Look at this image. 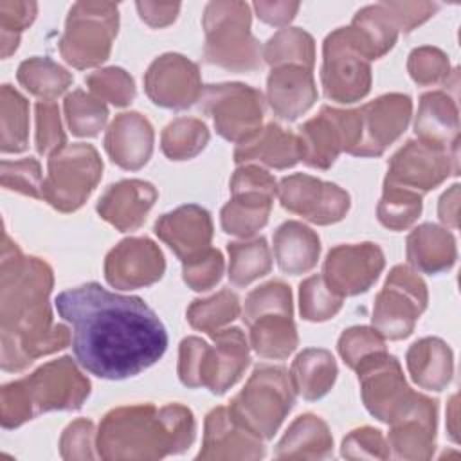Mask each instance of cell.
Segmentation results:
<instances>
[{
  "label": "cell",
  "mask_w": 461,
  "mask_h": 461,
  "mask_svg": "<svg viewBox=\"0 0 461 461\" xmlns=\"http://www.w3.org/2000/svg\"><path fill=\"white\" fill-rule=\"evenodd\" d=\"M268 313L292 315V294L281 281H270L249 294L243 310V321L250 326L258 317Z\"/></svg>",
  "instance_id": "7bdbcfd3"
},
{
  "label": "cell",
  "mask_w": 461,
  "mask_h": 461,
  "mask_svg": "<svg viewBox=\"0 0 461 461\" xmlns=\"http://www.w3.org/2000/svg\"><path fill=\"white\" fill-rule=\"evenodd\" d=\"M355 369L366 407L382 421H396L418 398L407 387L398 360L385 351L366 357Z\"/></svg>",
  "instance_id": "9a60e30c"
},
{
  "label": "cell",
  "mask_w": 461,
  "mask_h": 461,
  "mask_svg": "<svg viewBox=\"0 0 461 461\" xmlns=\"http://www.w3.org/2000/svg\"><path fill=\"white\" fill-rule=\"evenodd\" d=\"M216 346L189 337L180 344L178 375L187 387L205 385L214 394H223L238 382L249 366V349L241 330H220L211 335Z\"/></svg>",
  "instance_id": "5b68a950"
},
{
  "label": "cell",
  "mask_w": 461,
  "mask_h": 461,
  "mask_svg": "<svg viewBox=\"0 0 461 461\" xmlns=\"http://www.w3.org/2000/svg\"><path fill=\"white\" fill-rule=\"evenodd\" d=\"M27 101L11 85L2 86V151L20 153L27 148Z\"/></svg>",
  "instance_id": "8d00e7d4"
},
{
  "label": "cell",
  "mask_w": 461,
  "mask_h": 461,
  "mask_svg": "<svg viewBox=\"0 0 461 461\" xmlns=\"http://www.w3.org/2000/svg\"><path fill=\"white\" fill-rule=\"evenodd\" d=\"M450 162L457 164V158L450 157V151L430 148L420 140H409L393 157L385 184L425 193L450 175Z\"/></svg>",
  "instance_id": "ac0fdd59"
},
{
  "label": "cell",
  "mask_w": 461,
  "mask_h": 461,
  "mask_svg": "<svg viewBox=\"0 0 461 461\" xmlns=\"http://www.w3.org/2000/svg\"><path fill=\"white\" fill-rule=\"evenodd\" d=\"M414 131L420 142L450 151L457 149V108L443 92H430L421 97Z\"/></svg>",
  "instance_id": "484cf974"
},
{
  "label": "cell",
  "mask_w": 461,
  "mask_h": 461,
  "mask_svg": "<svg viewBox=\"0 0 461 461\" xmlns=\"http://www.w3.org/2000/svg\"><path fill=\"white\" fill-rule=\"evenodd\" d=\"M407 259L421 272L438 274L454 265L456 241L445 229L425 223L407 238Z\"/></svg>",
  "instance_id": "f546056e"
},
{
  "label": "cell",
  "mask_w": 461,
  "mask_h": 461,
  "mask_svg": "<svg viewBox=\"0 0 461 461\" xmlns=\"http://www.w3.org/2000/svg\"><path fill=\"white\" fill-rule=\"evenodd\" d=\"M294 405V385L283 367H258L232 400L230 414L258 438H272Z\"/></svg>",
  "instance_id": "52a82bcc"
},
{
  "label": "cell",
  "mask_w": 461,
  "mask_h": 461,
  "mask_svg": "<svg viewBox=\"0 0 461 461\" xmlns=\"http://www.w3.org/2000/svg\"><path fill=\"white\" fill-rule=\"evenodd\" d=\"M41 169L38 160L23 158L18 162H2V185L32 198H41Z\"/></svg>",
  "instance_id": "c3c4849f"
},
{
  "label": "cell",
  "mask_w": 461,
  "mask_h": 461,
  "mask_svg": "<svg viewBox=\"0 0 461 461\" xmlns=\"http://www.w3.org/2000/svg\"><path fill=\"white\" fill-rule=\"evenodd\" d=\"M362 139L360 110H335L322 106L321 113L299 128L303 160L319 169L330 167L346 149L355 155Z\"/></svg>",
  "instance_id": "7c38bea8"
},
{
  "label": "cell",
  "mask_w": 461,
  "mask_h": 461,
  "mask_svg": "<svg viewBox=\"0 0 461 461\" xmlns=\"http://www.w3.org/2000/svg\"><path fill=\"white\" fill-rule=\"evenodd\" d=\"M250 342L265 358H285L297 346V333L292 315L268 313L250 324Z\"/></svg>",
  "instance_id": "d6a6232c"
},
{
  "label": "cell",
  "mask_w": 461,
  "mask_h": 461,
  "mask_svg": "<svg viewBox=\"0 0 461 461\" xmlns=\"http://www.w3.org/2000/svg\"><path fill=\"white\" fill-rule=\"evenodd\" d=\"M299 295L301 315L306 321H326L333 317L342 306V297L324 283L322 276H312L303 281Z\"/></svg>",
  "instance_id": "b9f144b4"
},
{
  "label": "cell",
  "mask_w": 461,
  "mask_h": 461,
  "mask_svg": "<svg viewBox=\"0 0 461 461\" xmlns=\"http://www.w3.org/2000/svg\"><path fill=\"white\" fill-rule=\"evenodd\" d=\"M238 164L258 160L276 169H285L303 160V146L299 137L285 131L277 124H268L252 140L240 144L234 151Z\"/></svg>",
  "instance_id": "4316f807"
},
{
  "label": "cell",
  "mask_w": 461,
  "mask_h": 461,
  "mask_svg": "<svg viewBox=\"0 0 461 461\" xmlns=\"http://www.w3.org/2000/svg\"><path fill=\"white\" fill-rule=\"evenodd\" d=\"M407 366L418 385L441 391L452 375V353L439 339H423L411 346Z\"/></svg>",
  "instance_id": "4dcf8cb0"
},
{
  "label": "cell",
  "mask_w": 461,
  "mask_h": 461,
  "mask_svg": "<svg viewBox=\"0 0 461 461\" xmlns=\"http://www.w3.org/2000/svg\"><path fill=\"white\" fill-rule=\"evenodd\" d=\"M230 191L232 200L221 209V227L229 234L252 236L268 220L276 180L258 166H245L234 173Z\"/></svg>",
  "instance_id": "4fadbf2b"
},
{
  "label": "cell",
  "mask_w": 461,
  "mask_h": 461,
  "mask_svg": "<svg viewBox=\"0 0 461 461\" xmlns=\"http://www.w3.org/2000/svg\"><path fill=\"white\" fill-rule=\"evenodd\" d=\"M317 99L312 70L299 65H281L268 76V103L277 117L295 121Z\"/></svg>",
  "instance_id": "d4e9b609"
},
{
  "label": "cell",
  "mask_w": 461,
  "mask_h": 461,
  "mask_svg": "<svg viewBox=\"0 0 461 461\" xmlns=\"http://www.w3.org/2000/svg\"><path fill=\"white\" fill-rule=\"evenodd\" d=\"M155 198L157 191L151 184L142 180H122L110 185L101 196L97 212L119 230H133L146 220Z\"/></svg>",
  "instance_id": "cb8c5ba5"
},
{
  "label": "cell",
  "mask_w": 461,
  "mask_h": 461,
  "mask_svg": "<svg viewBox=\"0 0 461 461\" xmlns=\"http://www.w3.org/2000/svg\"><path fill=\"white\" fill-rule=\"evenodd\" d=\"M88 393V380L68 357L49 362L31 376L2 387V425L18 427L36 412L52 409H79Z\"/></svg>",
  "instance_id": "277c9868"
},
{
  "label": "cell",
  "mask_w": 461,
  "mask_h": 461,
  "mask_svg": "<svg viewBox=\"0 0 461 461\" xmlns=\"http://www.w3.org/2000/svg\"><path fill=\"white\" fill-rule=\"evenodd\" d=\"M18 81L34 95L52 101L67 90L72 76L47 58H31L18 68Z\"/></svg>",
  "instance_id": "e575fe53"
},
{
  "label": "cell",
  "mask_w": 461,
  "mask_h": 461,
  "mask_svg": "<svg viewBox=\"0 0 461 461\" xmlns=\"http://www.w3.org/2000/svg\"><path fill=\"white\" fill-rule=\"evenodd\" d=\"M337 376L333 357L326 349H304L292 364L290 380L294 389L306 400L324 396Z\"/></svg>",
  "instance_id": "1f68e13d"
},
{
  "label": "cell",
  "mask_w": 461,
  "mask_h": 461,
  "mask_svg": "<svg viewBox=\"0 0 461 461\" xmlns=\"http://www.w3.org/2000/svg\"><path fill=\"white\" fill-rule=\"evenodd\" d=\"M209 131L198 119H176L162 133V151L171 160H185L205 148Z\"/></svg>",
  "instance_id": "f35d334b"
},
{
  "label": "cell",
  "mask_w": 461,
  "mask_h": 461,
  "mask_svg": "<svg viewBox=\"0 0 461 461\" xmlns=\"http://www.w3.org/2000/svg\"><path fill=\"white\" fill-rule=\"evenodd\" d=\"M200 104L212 117L216 131L238 146L261 131L263 97L256 88L241 83L207 85L202 90Z\"/></svg>",
  "instance_id": "30bf717a"
},
{
  "label": "cell",
  "mask_w": 461,
  "mask_h": 461,
  "mask_svg": "<svg viewBox=\"0 0 461 461\" xmlns=\"http://www.w3.org/2000/svg\"><path fill=\"white\" fill-rule=\"evenodd\" d=\"M180 4H158V2H137L140 18L151 27L169 25L178 14Z\"/></svg>",
  "instance_id": "db71d44e"
},
{
  "label": "cell",
  "mask_w": 461,
  "mask_h": 461,
  "mask_svg": "<svg viewBox=\"0 0 461 461\" xmlns=\"http://www.w3.org/2000/svg\"><path fill=\"white\" fill-rule=\"evenodd\" d=\"M103 162L90 144L63 146L49 158L41 198L63 212L76 211L101 178Z\"/></svg>",
  "instance_id": "9c48e42d"
},
{
  "label": "cell",
  "mask_w": 461,
  "mask_h": 461,
  "mask_svg": "<svg viewBox=\"0 0 461 461\" xmlns=\"http://www.w3.org/2000/svg\"><path fill=\"white\" fill-rule=\"evenodd\" d=\"M411 97L402 94L382 95L360 108L362 139L355 151L360 157H376L394 142L411 117Z\"/></svg>",
  "instance_id": "44dd1931"
},
{
  "label": "cell",
  "mask_w": 461,
  "mask_h": 461,
  "mask_svg": "<svg viewBox=\"0 0 461 461\" xmlns=\"http://www.w3.org/2000/svg\"><path fill=\"white\" fill-rule=\"evenodd\" d=\"M223 272V258L218 250L209 249L202 256L184 263V281L196 292L214 286Z\"/></svg>",
  "instance_id": "816d5d0a"
},
{
  "label": "cell",
  "mask_w": 461,
  "mask_h": 461,
  "mask_svg": "<svg viewBox=\"0 0 461 461\" xmlns=\"http://www.w3.org/2000/svg\"><path fill=\"white\" fill-rule=\"evenodd\" d=\"M85 81L97 99H106L115 106H124L135 97L133 79L122 68H104L86 76Z\"/></svg>",
  "instance_id": "f6af8a7d"
},
{
  "label": "cell",
  "mask_w": 461,
  "mask_h": 461,
  "mask_svg": "<svg viewBox=\"0 0 461 461\" xmlns=\"http://www.w3.org/2000/svg\"><path fill=\"white\" fill-rule=\"evenodd\" d=\"M409 72L420 85L438 83L448 76V59L438 49L420 47L409 56Z\"/></svg>",
  "instance_id": "f907efd6"
},
{
  "label": "cell",
  "mask_w": 461,
  "mask_h": 461,
  "mask_svg": "<svg viewBox=\"0 0 461 461\" xmlns=\"http://www.w3.org/2000/svg\"><path fill=\"white\" fill-rule=\"evenodd\" d=\"M384 268V254L375 243L340 245L324 261V283L340 297L366 292Z\"/></svg>",
  "instance_id": "e0dca14e"
},
{
  "label": "cell",
  "mask_w": 461,
  "mask_h": 461,
  "mask_svg": "<svg viewBox=\"0 0 461 461\" xmlns=\"http://www.w3.org/2000/svg\"><path fill=\"white\" fill-rule=\"evenodd\" d=\"M144 83L151 101L164 108L182 110L202 95L198 67L180 54L157 58L148 68Z\"/></svg>",
  "instance_id": "d6986e66"
},
{
  "label": "cell",
  "mask_w": 461,
  "mask_h": 461,
  "mask_svg": "<svg viewBox=\"0 0 461 461\" xmlns=\"http://www.w3.org/2000/svg\"><path fill=\"white\" fill-rule=\"evenodd\" d=\"M52 272L38 258H25L9 236L2 247V367L20 371L36 357L63 349L70 333L52 324L47 297Z\"/></svg>",
  "instance_id": "7a4b0ae2"
},
{
  "label": "cell",
  "mask_w": 461,
  "mask_h": 461,
  "mask_svg": "<svg viewBox=\"0 0 461 461\" xmlns=\"http://www.w3.org/2000/svg\"><path fill=\"white\" fill-rule=\"evenodd\" d=\"M317 234L299 221L283 223L274 234V254L283 272L297 276L312 270L319 258Z\"/></svg>",
  "instance_id": "83f0119b"
},
{
  "label": "cell",
  "mask_w": 461,
  "mask_h": 461,
  "mask_svg": "<svg viewBox=\"0 0 461 461\" xmlns=\"http://www.w3.org/2000/svg\"><path fill=\"white\" fill-rule=\"evenodd\" d=\"M229 279L236 286H247L254 279L268 274L272 261L265 238L249 243H229Z\"/></svg>",
  "instance_id": "d590c367"
},
{
  "label": "cell",
  "mask_w": 461,
  "mask_h": 461,
  "mask_svg": "<svg viewBox=\"0 0 461 461\" xmlns=\"http://www.w3.org/2000/svg\"><path fill=\"white\" fill-rule=\"evenodd\" d=\"M164 258L148 238H128L121 241L104 263L106 281L121 290L148 286L162 277Z\"/></svg>",
  "instance_id": "ffe728a7"
},
{
  "label": "cell",
  "mask_w": 461,
  "mask_h": 461,
  "mask_svg": "<svg viewBox=\"0 0 461 461\" xmlns=\"http://www.w3.org/2000/svg\"><path fill=\"white\" fill-rule=\"evenodd\" d=\"M104 148L117 166L139 169L151 155L153 128L149 121L137 112L121 113L106 131Z\"/></svg>",
  "instance_id": "603a6c76"
},
{
  "label": "cell",
  "mask_w": 461,
  "mask_h": 461,
  "mask_svg": "<svg viewBox=\"0 0 461 461\" xmlns=\"http://www.w3.org/2000/svg\"><path fill=\"white\" fill-rule=\"evenodd\" d=\"M427 306L425 283L409 268L394 267L378 294L373 310L375 330L391 339H405L411 335L416 319Z\"/></svg>",
  "instance_id": "8fae6325"
},
{
  "label": "cell",
  "mask_w": 461,
  "mask_h": 461,
  "mask_svg": "<svg viewBox=\"0 0 461 461\" xmlns=\"http://www.w3.org/2000/svg\"><path fill=\"white\" fill-rule=\"evenodd\" d=\"M36 16L34 2H0L2 25V56L7 58L18 47L20 32L31 25Z\"/></svg>",
  "instance_id": "bcb514c9"
},
{
  "label": "cell",
  "mask_w": 461,
  "mask_h": 461,
  "mask_svg": "<svg viewBox=\"0 0 461 461\" xmlns=\"http://www.w3.org/2000/svg\"><path fill=\"white\" fill-rule=\"evenodd\" d=\"M254 9L263 22L270 25H285L295 16L299 4L297 2H256Z\"/></svg>",
  "instance_id": "11a10c76"
},
{
  "label": "cell",
  "mask_w": 461,
  "mask_h": 461,
  "mask_svg": "<svg viewBox=\"0 0 461 461\" xmlns=\"http://www.w3.org/2000/svg\"><path fill=\"white\" fill-rule=\"evenodd\" d=\"M322 86L328 99L353 103L371 86L369 59L353 43L348 27H340L324 40Z\"/></svg>",
  "instance_id": "5bb4252c"
},
{
  "label": "cell",
  "mask_w": 461,
  "mask_h": 461,
  "mask_svg": "<svg viewBox=\"0 0 461 461\" xmlns=\"http://www.w3.org/2000/svg\"><path fill=\"white\" fill-rule=\"evenodd\" d=\"M155 232L171 247L182 263H187L209 250L212 223L205 209L198 205H182L176 211L164 214L157 221Z\"/></svg>",
  "instance_id": "7402d4cb"
},
{
  "label": "cell",
  "mask_w": 461,
  "mask_h": 461,
  "mask_svg": "<svg viewBox=\"0 0 461 461\" xmlns=\"http://www.w3.org/2000/svg\"><path fill=\"white\" fill-rule=\"evenodd\" d=\"M240 313L238 297L230 290H221L205 301H194L187 310V321L193 328L209 335L220 331Z\"/></svg>",
  "instance_id": "74e56055"
},
{
  "label": "cell",
  "mask_w": 461,
  "mask_h": 461,
  "mask_svg": "<svg viewBox=\"0 0 461 461\" xmlns=\"http://www.w3.org/2000/svg\"><path fill=\"white\" fill-rule=\"evenodd\" d=\"M348 31L357 49L367 59L384 56L394 45L398 36V27L384 2L360 9Z\"/></svg>",
  "instance_id": "f1b7e54d"
},
{
  "label": "cell",
  "mask_w": 461,
  "mask_h": 461,
  "mask_svg": "<svg viewBox=\"0 0 461 461\" xmlns=\"http://www.w3.org/2000/svg\"><path fill=\"white\" fill-rule=\"evenodd\" d=\"M421 211V194L396 187L384 185V196L378 205V220L394 230L409 227Z\"/></svg>",
  "instance_id": "60d3db41"
},
{
  "label": "cell",
  "mask_w": 461,
  "mask_h": 461,
  "mask_svg": "<svg viewBox=\"0 0 461 461\" xmlns=\"http://www.w3.org/2000/svg\"><path fill=\"white\" fill-rule=\"evenodd\" d=\"M67 121L74 135L79 137H94L97 135L108 117V110L104 103L94 95L85 94L83 90H76L65 99Z\"/></svg>",
  "instance_id": "ab89813d"
},
{
  "label": "cell",
  "mask_w": 461,
  "mask_h": 461,
  "mask_svg": "<svg viewBox=\"0 0 461 461\" xmlns=\"http://www.w3.org/2000/svg\"><path fill=\"white\" fill-rule=\"evenodd\" d=\"M194 438V421L189 409L167 405L158 412L153 405L112 411L99 429V454L108 457L119 447H158L162 454L184 450Z\"/></svg>",
  "instance_id": "3957f363"
},
{
  "label": "cell",
  "mask_w": 461,
  "mask_h": 461,
  "mask_svg": "<svg viewBox=\"0 0 461 461\" xmlns=\"http://www.w3.org/2000/svg\"><path fill=\"white\" fill-rule=\"evenodd\" d=\"M58 313L72 324V351L92 375L106 380L135 376L153 366L167 348L157 313L135 295L86 283L56 297Z\"/></svg>",
  "instance_id": "6da1fadb"
},
{
  "label": "cell",
  "mask_w": 461,
  "mask_h": 461,
  "mask_svg": "<svg viewBox=\"0 0 461 461\" xmlns=\"http://www.w3.org/2000/svg\"><path fill=\"white\" fill-rule=\"evenodd\" d=\"M36 149L41 155H52L59 148L65 146V135L61 131L59 122V112L56 103L52 101H41L36 104Z\"/></svg>",
  "instance_id": "681fc988"
},
{
  "label": "cell",
  "mask_w": 461,
  "mask_h": 461,
  "mask_svg": "<svg viewBox=\"0 0 461 461\" xmlns=\"http://www.w3.org/2000/svg\"><path fill=\"white\" fill-rule=\"evenodd\" d=\"M263 58L272 67L299 65L312 70L315 58L313 38L297 27L281 29L267 41L263 49Z\"/></svg>",
  "instance_id": "836d02e7"
},
{
  "label": "cell",
  "mask_w": 461,
  "mask_h": 461,
  "mask_svg": "<svg viewBox=\"0 0 461 461\" xmlns=\"http://www.w3.org/2000/svg\"><path fill=\"white\" fill-rule=\"evenodd\" d=\"M339 351L349 367H357L366 357L385 351L384 340L376 330L357 326L342 333L339 340Z\"/></svg>",
  "instance_id": "7dc6e473"
},
{
  "label": "cell",
  "mask_w": 461,
  "mask_h": 461,
  "mask_svg": "<svg viewBox=\"0 0 461 461\" xmlns=\"http://www.w3.org/2000/svg\"><path fill=\"white\" fill-rule=\"evenodd\" d=\"M117 4L112 2H76L67 18L59 50L65 61L77 68L103 63L117 34Z\"/></svg>",
  "instance_id": "ba28073f"
},
{
  "label": "cell",
  "mask_w": 461,
  "mask_h": 461,
  "mask_svg": "<svg viewBox=\"0 0 461 461\" xmlns=\"http://www.w3.org/2000/svg\"><path fill=\"white\" fill-rule=\"evenodd\" d=\"M313 448V447H321L326 452H330L331 447V438L328 434V427L324 425V421H321L319 418L312 416V414H304L299 416L292 427L286 430L285 438L279 443V452L277 456H288L294 448ZM322 452V450H321ZM324 454V452H322ZM326 456V454H324Z\"/></svg>",
  "instance_id": "ee69618b"
},
{
  "label": "cell",
  "mask_w": 461,
  "mask_h": 461,
  "mask_svg": "<svg viewBox=\"0 0 461 461\" xmlns=\"http://www.w3.org/2000/svg\"><path fill=\"white\" fill-rule=\"evenodd\" d=\"M279 200L285 209L317 225L335 223L349 209V194L344 189L301 173L281 180Z\"/></svg>",
  "instance_id": "2e32d148"
},
{
  "label": "cell",
  "mask_w": 461,
  "mask_h": 461,
  "mask_svg": "<svg viewBox=\"0 0 461 461\" xmlns=\"http://www.w3.org/2000/svg\"><path fill=\"white\" fill-rule=\"evenodd\" d=\"M387 11L391 13L398 31L403 32L412 31L416 25L425 22L438 11V4L432 2H384Z\"/></svg>",
  "instance_id": "f5cc1de1"
},
{
  "label": "cell",
  "mask_w": 461,
  "mask_h": 461,
  "mask_svg": "<svg viewBox=\"0 0 461 461\" xmlns=\"http://www.w3.org/2000/svg\"><path fill=\"white\" fill-rule=\"evenodd\" d=\"M205 59L229 70L259 67V43L250 34V9L245 2H211L203 13Z\"/></svg>",
  "instance_id": "8992f818"
}]
</instances>
